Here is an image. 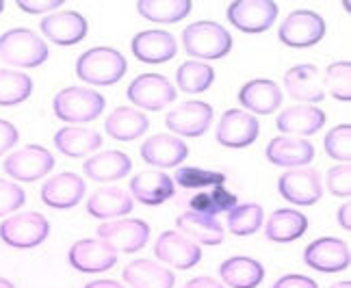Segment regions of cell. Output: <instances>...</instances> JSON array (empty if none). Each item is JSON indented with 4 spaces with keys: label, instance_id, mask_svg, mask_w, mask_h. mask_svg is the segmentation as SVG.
Wrapping results in <instances>:
<instances>
[{
    "label": "cell",
    "instance_id": "cell-11",
    "mask_svg": "<svg viewBox=\"0 0 351 288\" xmlns=\"http://www.w3.org/2000/svg\"><path fill=\"white\" fill-rule=\"evenodd\" d=\"M261 121L243 108H230L219 119L217 126V143L230 149H241L252 145L258 139Z\"/></svg>",
    "mask_w": 351,
    "mask_h": 288
},
{
    "label": "cell",
    "instance_id": "cell-44",
    "mask_svg": "<svg viewBox=\"0 0 351 288\" xmlns=\"http://www.w3.org/2000/svg\"><path fill=\"white\" fill-rule=\"evenodd\" d=\"M16 5L26 13H52L63 5V0H16Z\"/></svg>",
    "mask_w": 351,
    "mask_h": 288
},
{
    "label": "cell",
    "instance_id": "cell-2",
    "mask_svg": "<svg viewBox=\"0 0 351 288\" xmlns=\"http://www.w3.org/2000/svg\"><path fill=\"white\" fill-rule=\"evenodd\" d=\"M182 44L184 50L195 59H223L230 54L232 50V35L226 31V26L210 22V20H202L189 24L182 31Z\"/></svg>",
    "mask_w": 351,
    "mask_h": 288
},
{
    "label": "cell",
    "instance_id": "cell-23",
    "mask_svg": "<svg viewBox=\"0 0 351 288\" xmlns=\"http://www.w3.org/2000/svg\"><path fill=\"white\" fill-rule=\"evenodd\" d=\"M189 156V147L182 139H176L173 134H154L145 139L141 145V158L158 169H167L180 165Z\"/></svg>",
    "mask_w": 351,
    "mask_h": 288
},
{
    "label": "cell",
    "instance_id": "cell-51",
    "mask_svg": "<svg viewBox=\"0 0 351 288\" xmlns=\"http://www.w3.org/2000/svg\"><path fill=\"white\" fill-rule=\"evenodd\" d=\"M330 288H351V284H349V280H347V282H339V284H334V286H330Z\"/></svg>",
    "mask_w": 351,
    "mask_h": 288
},
{
    "label": "cell",
    "instance_id": "cell-32",
    "mask_svg": "<svg viewBox=\"0 0 351 288\" xmlns=\"http://www.w3.org/2000/svg\"><path fill=\"white\" fill-rule=\"evenodd\" d=\"M308 230V217L295 208H282L267 219L265 235L274 243H293L302 239Z\"/></svg>",
    "mask_w": 351,
    "mask_h": 288
},
{
    "label": "cell",
    "instance_id": "cell-12",
    "mask_svg": "<svg viewBox=\"0 0 351 288\" xmlns=\"http://www.w3.org/2000/svg\"><path fill=\"white\" fill-rule=\"evenodd\" d=\"M306 267L321 271V273H339L345 271L351 263L349 245L341 239L323 237L310 243L304 250Z\"/></svg>",
    "mask_w": 351,
    "mask_h": 288
},
{
    "label": "cell",
    "instance_id": "cell-18",
    "mask_svg": "<svg viewBox=\"0 0 351 288\" xmlns=\"http://www.w3.org/2000/svg\"><path fill=\"white\" fill-rule=\"evenodd\" d=\"M85 197V180L74 171H63L48 178L42 187V202L50 208H74Z\"/></svg>",
    "mask_w": 351,
    "mask_h": 288
},
{
    "label": "cell",
    "instance_id": "cell-28",
    "mask_svg": "<svg viewBox=\"0 0 351 288\" xmlns=\"http://www.w3.org/2000/svg\"><path fill=\"white\" fill-rule=\"evenodd\" d=\"M124 280L132 288H173L176 276L173 271L156 265L154 260L139 258V260H130L124 267Z\"/></svg>",
    "mask_w": 351,
    "mask_h": 288
},
{
    "label": "cell",
    "instance_id": "cell-43",
    "mask_svg": "<svg viewBox=\"0 0 351 288\" xmlns=\"http://www.w3.org/2000/svg\"><path fill=\"white\" fill-rule=\"evenodd\" d=\"M326 184L328 191L336 197H347L351 193V169H349V163L347 165H336L332 167L326 176Z\"/></svg>",
    "mask_w": 351,
    "mask_h": 288
},
{
    "label": "cell",
    "instance_id": "cell-52",
    "mask_svg": "<svg viewBox=\"0 0 351 288\" xmlns=\"http://www.w3.org/2000/svg\"><path fill=\"white\" fill-rule=\"evenodd\" d=\"M5 11V3H3V0H0V13H3Z\"/></svg>",
    "mask_w": 351,
    "mask_h": 288
},
{
    "label": "cell",
    "instance_id": "cell-20",
    "mask_svg": "<svg viewBox=\"0 0 351 288\" xmlns=\"http://www.w3.org/2000/svg\"><path fill=\"white\" fill-rule=\"evenodd\" d=\"M285 87L295 100L306 104H317L326 98V89H323V74L317 65L302 63L295 65L285 74Z\"/></svg>",
    "mask_w": 351,
    "mask_h": 288
},
{
    "label": "cell",
    "instance_id": "cell-39",
    "mask_svg": "<svg viewBox=\"0 0 351 288\" xmlns=\"http://www.w3.org/2000/svg\"><path fill=\"white\" fill-rule=\"evenodd\" d=\"M323 89H328L332 98L349 102L351 100V63L336 61L323 74Z\"/></svg>",
    "mask_w": 351,
    "mask_h": 288
},
{
    "label": "cell",
    "instance_id": "cell-24",
    "mask_svg": "<svg viewBox=\"0 0 351 288\" xmlns=\"http://www.w3.org/2000/svg\"><path fill=\"white\" fill-rule=\"evenodd\" d=\"M326 123V113L319 106L313 104H295L285 108L280 115L276 126L282 134H297V136H310L323 128Z\"/></svg>",
    "mask_w": 351,
    "mask_h": 288
},
{
    "label": "cell",
    "instance_id": "cell-45",
    "mask_svg": "<svg viewBox=\"0 0 351 288\" xmlns=\"http://www.w3.org/2000/svg\"><path fill=\"white\" fill-rule=\"evenodd\" d=\"M18 139H20V132H18V128L13 126L11 121H7V119H0V156L7 154L9 149L18 143Z\"/></svg>",
    "mask_w": 351,
    "mask_h": 288
},
{
    "label": "cell",
    "instance_id": "cell-3",
    "mask_svg": "<svg viewBox=\"0 0 351 288\" xmlns=\"http://www.w3.org/2000/svg\"><path fill=\"white\" fill-rule=\"evenodd\" d=\"M106 106L104 95L96 89L87 87H65L61 89L55 100H52V111L61 121H67L70 126H80V123L93 121L102 115Z\"/></svg>",
    "mask_w": 351,
    "mask_h": 288
},
{
    "label": "cell",
    "instance_id": "cell-9",
    "mask_svg": "<svg viewBox=\"0 0 351 288\" xmlns=\"http://www.w3.org/2000/svg\"><path fill=\"white\" fill-rule=\"evenodd\" d=\"M176 95L178 91L171 85V80L160 74H141L128 87V100L145 111H160L176 100Z\"/></svg>",
    "mask_w": 351,
    "mask_h": 288
},
{
    "label": "cell",
    "instance_id": "cell-40",
    "mask_svg": "<svg viewBox=\"0 0 351 288\" xmlns=\"http://www.w3.org/2000/svg\"><path fill=\"white\" fill-rule=\"evenodd\" d=\"M176 184H180L182 189H213V187H221L226 184V173L221 171H208L202 167H180L173 173Z\"/></svg>",
    "mask_w": 351,
    "mask_h": 288
},
{
    "label": "cell",
    "instance_id": "cell-38",
    "mask_svg": "<svg viewBox=\"0 0 351 288\" xmlns=\"http://www.w3.org/2000/svg\"><path fill=\"white\" fill-rule=\"evenodd\" d=\"M263 206L258 204H237L234 208L228 211V230L234 237H250L254 232H258L263 226Z\"/></svg>",
    "mask_w": 351,
    "mask_h": 288
},
{
    "label": "cell",
    "instance_id": "cell-26",
    "mask_svg": "<svg viewBox=\"0 0 351 288\" xmlns=\"http://www.w3.org/2000/svg\"><path fill=\"white\" fill-rule=\"evenodd\" d=\"M130 193L143 206H160L173 197V180L160 171H143L130 180Z\"/></svg>",
    "mask_w": 351,
    "mask_h": 288
},
{
    "label": "cell",
    "instance_id": "cell-5",
    "mask_svg": "<svg viewBox=\"0 0 351 288\" xmlns=\"http://www.w3.org/2000/svg\"><path fill=\"white\" fill-rule=\"evenodd\" d=\"M50 235V224L42 213H18L0 224V239L13 250H33Z\"/></svg>",
    "mask_w": 351,
    "mask_h": 288
},
{
    "label": "cell",
    "instance_id": "cell-33",
    "mask_svg": "<svg viewBox=\"0 0 351 288\" xmlns=\"http://www.w3.org/2000/svg\"><path fill=\"white\" fill-rule=\"evenodd\" d=\"M130 211H132L130 195L117 187L93 191L87 200V213L96 219H113V217L128 215Z\"/></svg>",
    "mask_w": 351,
    "mask_h": 288
},
{
    "label": "cell",
    "instance_id": "cell-31",
    "mask_svg": "<svg viewBox=\"0 0 351 288\" xmlns=\"http://www.w3.org/2000/svg\"><path fill=\"white\" fill-rule=\"evenodd\" d=\"M150 121L139 111V108L132 106H119L106 117L104 121V130L106 134L115 141H134L147 130Z\"/></svg>",
    "mask_w": 351,
    "mask_h": 288
},
{
    "label": "cell",
    "instance_id": "cell-49",
    "mask_svg": "<svg viewBox=\"0 0 351 288\" xmlns=\"http://www.w3.org/2000/svg\"><path fill=\"white\" fill-rule=\"evenodd\" d=\"M83 288H126V286L117 280H93V282L85 284Z\"/></svg>",
    "mask_w": 351,
    "mask_h": 288
},
{
    "label": "cell",
    "instance_id": "cell-27",
    "mask_svg": "<svg viewBox=\"0 0 351 288\" xmlns=\"http://www.w3.org/2000/svg\"><path fill=\"white\" fill-rule=\"evenodd\" d=\"M219 278L230 288H256L265 280V267L250 256H232L221 263Z\"/></svg>",
    "mask_w": 351,
    "mask_h": 288
},
{
    "label": "cell",
    "instance_id": "cell-10",
    "mask_svg": "<svg viewBox=\"0 0 351 288\" xmlns=\"http://www.w3.org/2000/svg\"><path fill=\"white\" fill-rule=\"evenodd\" d=\"M67 263L80 273H102L117 265V250L100 239H80L67 252Z\"/></svg>",
    "mask_w": 351,
    "mask_h": 288
},
{
    "label": "cell",
    "instance_id": "cell-14",
    "mask_svg": "<svg viewBox=\"0 0 351 288\" xmlns=\"http://www.w3.org/2000/svg\"><path fill=\"white\" fill-rule=\"evenodd\" d=\"M98 239L113 245L117 254H134L143 250L150 239V226L143 219H121L98 226Z\"/></svg>",
    "mask_w": 351,
    "mask_h": 288
},
{
    "label": "cell",
    "instance_id": "cell-21",
    "mask_svg": "<svg viewBox=\"0 0 351 288\" xmlns=\"http://www.w3.org/2000/svg\"><path fill=\"white\" fill-rule=\"evenodd\" d=\"M265 156L271 165L289 169L306 167L315 158V145L308 139H293V136H276L267 145Z\"/></svg>",
    "mask_w": 351,
    "mask_h": 288
},
{
    "label": "cell",
    "instance_id": "cell-1",
    "mask_svg": "<svg viewBox=\"0 0 351 288\" xmlns=\"http://www.w3.org/2000/svg\"><path fill=\"white\" fill-rule=\"evenodd\" d=\"M128 72V63L124 54L117 52L115 48L98 46L83 52L76 61V76L87 82V85L106 87L115 85Z\"/></svg>",
    "mask_w": 351,
    "mask_h": 288
},
{
    "label": "cell",
    "instance_id": "cell-30",
    "mask_svg": "<svg viewBox=\"0 0 351 288\" xmlns=\"http://www.w3.org/2000/svg\"><path fill=\"white\" fill-rule=\"evenodd\" d=\"M55 147L63 156L83 158L102 147V134L83 126H65L55 134Z\"/></svg>",
    "mask_w": 351,
    "mask_h": 288
},
{
    "label": "cell",
    "instance_id": "cell-48",
    "mask_svg": "<svg viewBox=\"0 0 351 288\" xmlns=\"http://www.w3.org/2000/svg\"><path fill=\"white\" fill-rule=\"evenodd\" d=\"M339 226L347 232L351 228V204H349V200H347V204H343L339 208Z\"/></svg>",
    "mask_w": 351,
    "mask_h": 288
},
{
    "label": "cell",
    "instance_id": "cell-36",
    "mask_svg": "<svg viewBox=\"0 0 351 288\" xmlns=\"http://www.w3.org/2000/svg\"><path fill=\"white\" fill-rule=\"evenodd\" d=\"M33 93V80L18 70H0V106H16L29 100Z\"/></svg>",
    "mask_w": 351,
    "mask_h": 288
},
{
    "label": "cell",
    "instance_id": "cell-35",
    "mask_svg": "<svg viewBox=\"0 0 351 288\" xmlns=\"http://www.w3.org/2000/svg\"><path fill=\"white\" fill-rule=\"evenodd\" d=\"M193 213L206 215V217H217L221 213H228L237 206V195L230 193L223 184L221 187H213L210 191H199L197 195L191 197L189 202Z\"/></svg>",
    "mask_w": 351,
    "mask_h": 288
},
{
    "label": "cell",
    "instance_id": "cell-42",
    "mask_svg": "<svg viewBox=\"0 0 351 288\" xmlns=\"http://www.w3.org/2000/svg\"><path fill=\"white\" fill-rule=\"evenodd\" d=\"M24 200H26V193L18 182L3 180V178H0V217L22 208Z\"/></svg>",
    "mask_w": 351,
    "mask_h": 288
},
{
    "label": "cell",
    "instance_id": "cell-46",
    "mask_svg": "<svg viewBox=\"0 0 351 288\" xmlns=\"http://www.w3.org/2000/svg\"><path fill=\"white\" fill-rule=\"evenodd\" d=\"M271 288H319V284L313 278H306V276H285L280 278Z\"/></svg>",
    "mask_w": 351,
    "mask_h": 288
},
{
    "label": "cell",
    "instance_id": "cell-13",
    "mask_svg": "<svg viewBox=\"0 0 351 288\" xmlns=\"http://www.w3.org/2000/svg\"><path fill=\"white\" fill-rule=\"evenodd\" d=\"M154 256L156 260H160V263H165L173 269L186 271V269H193L202 260V250L197 243L186 239L180 232L167 230L156 239Z\"/></svg>",
    "mask_w": 351,
    "mask_h": 288
},
{
    "label": "cell",
    "instance_id": "cell-25",
    "mask_svg": "<svg viewBox=\"0 0 351 288\" xmlns=\"http://www.w3.org/2000/svg\"><path fill=\"white\" fill-rule=\"evenodd\" d=\"M132 169V160L119 149H106L102 154L89 156L83 165V173L96 182H115L128 176Z\"/></svg>",
    "mask_w": 351,
    "mask_h": 288
},
{
    "label": "cell",
    "instance_id": "cell-8",
    "mask_svg": "<svg viewBox=\"0 0 351 288\" xmlns=\"http://www.w3.org/2000/svg\"><path fill=\"white\" fill-rule=\"evenodd\" d=\"M55 156L42 145H26L5 158V173L18 182H35L55 167Z\"/></svg>",
    "mask_w": 351,
    "mask_h": 288
},
{
    "label": "cell",
    "instance_id": "cell-6",
    "mask_svg": "<svg viewBox=\"0 0 351 288\" xmlns=\"http://www.w3.org/2000/svg\"><path fill=\"white\" fill-rule=\"evenodd\" d=\"M278 37L289 48H310L326 37V20L317 11L297 9L291 11L280 24Z\"/></svg>",
    "mask_w": 351,
    "mask_h": 288
},
{
    "label": "cell",
    "instance_id": "cell-41",
    "mask_svg": "<svg viewBox=\"0 0 351 288\" xmlns=\"http://www.w3.org/2000/svg\"><path fill=\"white\" fill-rule=\"evenodd\" d=\"M323 147L330 158L343 160V165L349 163L351 158V126L349 123H341V126L332 128L326 139H323Z\"/></svg>",
    "mask_w": 351,
    "mask_h": 288
},
{
    "label": "cell",
    "instance_id": "cell-50",
    "mask_svg": "<svg viewBox=\"0 0 351 288\" xmlns=\"http://www.w3.org/2000/svg\"><path fill=\"white\" fill-rule=\"evenodd\" d=\"M0 288H16V286H13L9 280H5V278H0Z\"/></svg>",
    "mask_w": 351,
    "mask_h": 288
},
{
    "label": "cell",
    "instance_id": "cell-16",
    "mask_svg": "<svg viewBox=\"0 0 351 288\" xmlns=\"http://www.w3.org/2000/svg\"><path fill=\"white\" fill-rule=\"evenodd\" d=\"M42 33L57 46H76L80 44L87 33L89 24L87 18L80 16L78 11H57L48 13V16L39 24Z\"/></svg>",
    "mask_w": 351,
    "mask_h": 288
},
{
    "label": "cell",
    "instance_id": "cell-19",
    "mask_svg": "<svg viewBox=\"0 0 351 288\" xmlns=\"http://www.w3.org/2000/svg\"><path fill=\"white\" fill-rule=\"evenodd\" d=\"M130 50L141 63H167L178 54V44L167 31H143L130 41Z\"/></svg>",
    "mask_w": 351,
    "mask_h": 288
},
{
    "label": "cell",
    "instance_id": "cell-4",
    "mask_svg": "<svg viewBox=\"0 0 351 288\" xmlns=\"http://www.w3.org/2000/svg\"><path fill=\"white\" fill-rule=\"evenodd\" d=\"M48 44L31 29H11L0 35V59L16 67H39L48 61Z\"/></svg>",
    "mask_w": 351,
    "mask_h": 288
},
{
    "label": "cell",
    "instance_id": "cell-22",
    "mask_svg": "<svg viewBox=\"0 0 351 288\" xmlns=\"http://www.w3.org/2000/svg\"><path fill=\"white\" fill-rule=\"evenodd\" d=\"M239 104L256 115H271L282 104V89L269 78L250 80L239 91Z\"/></svg>",
    "mask_w": 351,
    "mask_h": 288
},
{
    "label": "cell",
    "instance_id": "cell-17",
    "mask_svg": "<svg viewBox=\"0 0 351 288\" xmlns=\"http://www.w3.org/2000/svg\"><path fill=\"white\" fill-rule=\"evenodd\" d=\"M213 106L206 102H184L180 106H176L173 111L167 113V128L173 134L180 136H189V139H195V136H202L213 123Z\"/></svg>",
    "mask_w": 351,
    "mask_h": 288
},
{
    "label": "cell",
    "instance_id": "cell-34",
    "mask_svg": "<svg viewBox=\"0 0 351 288\" xmlns=\"http://www.w3.org/2000/svg\"><path fill=\"white\" fill-rule=\"evenodd\" d=\"M191 0H139L137 11L156 24H176L191 13Z\"/></svg>",
    "mask_w": 351,
    "mask_h": 288
},
{
    "label": "cell",
    "instance_id": "cell-37",
    "mask_svg": "<svg viewBox=\"0 0 351 288\" xmlns=\"http://www.w3.org/2000/svg\"><path fill=\"white\" fill-rule=\"evenodd\" d=\"M215 80V70L208 63L186 61L176 72V85L184 93H204Z\"/></svg>",
    "mask_w": 351,
    "mask_h": 288
},
{
    "label": "cell",
    "instance_id": "cell-29",
    "mask_svg": "<svg viewBox=\"0 0 351 288\" xmlns=\"http://www.w3.org/2000/svg\"><path fill=\"white\" fill-rule=\"evenodd\" d=\"M176 228H178L180 235L197 245H219L226 235L223 226L215 217H206L193 211H186L176 219Z\"/></svg>",
    "mask_w": 351,
    "mask_h": 288
},
{
    "label": "cell",
    "instance_id": "cell-15",
    "mask_svg": "<svg viewBox=\"0 0 351 288\" xmlns=\"http://www.w3.org/2000/svg\"><path fill=\"white\" fill-rule=\"evenodd\" d=\"M278 191L287 202L295 206H313L323 195L321 176L315 169H289L287 173L280 176Z\"/></svg>",
    "mask_w": 351,
    "mask_h": 288
},
{
    "label": "cell",
    "instance_id": "cell-7",
    "mask_svg": "<svg viewBox=\"0 0 351 288\" xmlns=\"http://www.w3.org/2000/svg\"><path fill=\"white\" fill-rule=\"evenodd\" d=\"M278 5L274 0H234L228 7V20L243 33H265L278 20Z\"/></svg>",
    "mask_w": 351,
    "mask_h": 288
},
{
    "label": "cell",
    "instance_id": "cell-47",
    "mask_svg": "<svg viewBox=\"0 0 351 288\" xmlns=\"http://www.w3.org/2000/svg\"><path fill=\"white\" fill-rule=\"evenodd\" d=\"M182 288H226L221 282L213 280V278H206V276H199V278H193L189 280Z\"/></svg>",
    "mask_w": 351,
    "mask_h": 288
}]
</instances>
